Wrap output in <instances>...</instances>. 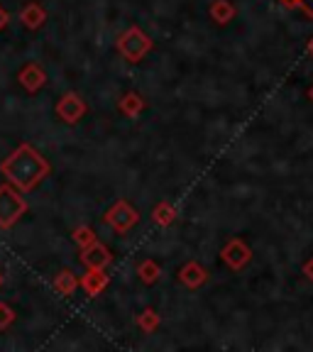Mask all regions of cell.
Returning a JSON list of instances; mask_svg holds the SVG:
<instances>
[{
	"label": "cell",
	"instance_id": "obj_17",
	"mask_svg": "<svg viewBox=\"0 0 313 352\" xmlns=\"http://www.w3.org/2000/svg\"><path fill=\"white\" fill-rule=\"evenodd\" d=\"M160 323H162V318L154 308H144L142 314L138 316V328L144 330V333H154V330L160 328Z\"/></svg>",
	"mask_w": 313,
	"mask_h": 352
},
{
	"label": "cell",
	"instance_id": "obj_23",
	"mask_svg": "<svg viewBox=\"0 0 313 352\" xmlns=\"http://www.w3.org/2000/svg\"><path fill=\"white\" fill-rule=\"evenodd\" d=\"M296 3L299 0H281V6L284 8H296Z\"/></svg>",
	"mask_w": 313,
	"mask_h": 352
},
{
	"label": "cell",
	"instance_id": "obj_5",
	"mask_svg": "<svg viewBox=\"0 0 313 352\" xmlns=\"http://www.w3.org/2000/svg\"><path fill=\"white\" fill-rule=\"evenodd\" d=\"M220 259H223L233 272H240V270H245L250 264V259H252V250H250V245L245 240L233 237V240H228L226 245H223V250H220Z\"/></svg>",
	"mask_w": 313,
	"mask_h": 352
},
{
	"label": "cell",
	"instance_id": "obj_12",
	"mask_svg": "<svg viewBox=\"0 0 313 352\" xmlns=\"http://www.w3.org/2000/svg\"><path fill=\"white\" fill-rule=\"evenodd\" d=\"M208 15H211V20H213L215 25H228V22L235 20L237 10H235V6H233L230 0H213V3H211V8H208Z\"/></svg>",
	"mask_w": 313,
	"mask_h": 352
},
{
	"label": "cell",
	"instance_id": "obj_2",
	"mask_svg": "<svg viewBox=\"0 0 313 352\" xmlns=\"http://www.w3.org/2000/svg\"><path fill=\"white\" fill-rule=\"evenodd\" d=\"M28 213V201L12 184H0V228L10 230L22 215Z\"/></svg>",
	"mask_w": 313,
	"mask_h": 352
},
{
	"label": "cell",
	"instance_id": "obj_24",
	"mask_svg": "<svg viewBox=\"0 0 313 352\" xmlns=\"http://www.w3.org/2000/svg\"><path fill=\"white\" fill-rule=\"evenodd\" d=\"M306 52H308V54H311V56H313V37H311V39H308V44H306Z\"/></svg>",
	"mask_w": 313,
	"mask_h": 352
},
{
	"label": "cell",
	"instance_id": "obj_4",
	"mask_svg": "<svg viewBox=\"0 0 313 352\" xmlns=\"http://www.w3.org/2000/svg\"><path fill=\"white\" fill-rule=\"evenodd\" d=\"M103 220H105V226H110L113 230L122 235V232L132 230V228L138 226V223H140V213H138V208H135V206L127 204L125 198H118L116 204L105 210Z\"/></svg>",
	"mask_w": 313,
	"mask_h": 352
},
{
	"label": "cell",
	"instance_id": "obj_21",
	"mask_svg": "<svg viewBox=\"0 0 313 352\" xmlns=\"http://www.w3.org/2000/svg\"><path fill=\"white\" fill-rule=\"evenodd\" d=\"M8 25H10V12H8L6 8L0 6V32H3V30H6Z\"/></svg>",
	"mask_w": 313,
	"mask_h": 352
},
{
	"label": "cell",
	"instance_id": "obj_9",
	"mask_svg": "<svg viewBox=\"0 0 313 352\" xmlns=\"http://www.w3.org/2000/svg\"><path fill=\"white\" fill-rule=\"evenodd\" d=\"M110 284V276L105 274V270H86V274L78 279V286H81L86 296L96 298L105 292V286Z\"/></svg>",
	"mask_w": 313,
	"mask_h": 352
},
{
	"label": "cell",
	"instance_id": "obj_26",
	"mask_svg": "<svg viewBox=\"0 0 313 352\" xmlns=\"http://www.w3.org/2000/svg\"><path fill=\"white\" fill-rule=\"evenodd\" d=\"M0 286H3V274H0Z\"/></svg>",
	"mask_w": 313,
	"mask_h": 352
},
{
	"label": "cell",
	"instance_id": "obj_13",
	"mask_svg": "<svg viewBox=\"0 0 313 352\" xmlns=\"http://www.w3.org/2000/svg\"><path fill=\"white\" fill-rule=\"evenodd\" d=\"M144 105H147V100H144L140 94H135V91H130V94H125L120 100H118V110L127 118H138L144 110Z\"/></svg>",
	"mask_w": 313,
	"mask_h": 352
},
{
	"label": "cell",
	"instance_id": "obj_16",
	"mask_svg": "<svg viewBox=\"0 0 313 352\" xmlns=\"http://www.w3.org/2000/svg\"><path fill=\"white\" fill-rule=\"evenodd\" d=\"M138 276H140V281H142V284H147V286L157 284V281H160V276H162L160 264L154 262V259H144V262L138 264Z\"/></svg>",
	"mask_w": 313,
	"mask_h": 352
},
{
	"label": "cell",
	"instance_id": "obj_8",
	"mask_svg": "<svg viewBox=\"0 0 313 352\" xmlns=\"http://www.w3.org/2000/svg\"><path fill=\"white\" fill-rule=\"evenodd\" d=\"M17 81H20V86L25 88L28 94H37V91L44 88V83H47V74H44V69L37 61H30V64L22 66V72L17 74Z\"/></svg>",
	"mask_w": 313,
	"mask_h": 352
},
{
	"label": "cell",
	"instance_id": "obj_22",
	"mask_svg": "<svg viewBox=\"0 0 313 352\" xmlns=\"http://www.w3.org/2000/svg\"><path fill=\"white\" fill-rule=\"evenodd\" d=\"M303 276H308L313 281V257L308 262H303Z\"/></svg>",
	"mask_w": 313,
	"mask_h": 352
},
{
	"label": "cell",
	"instance_id": "obj_25",
	"mask_svg": "<svg viewBox=\"0 0 313 352\" xmlns=\"http://www.w3.org/2000/svg\"><path fill=\"white\" fill-rule=\"evenodd\" d=\"M308 98H311V100H313V86H311V91H308Z\"/></svg>",
	"mask_w": 313,
	"mask_h": 352
},
{
	"label": "cell",
	"instance_id": "obj_18",
	"mask_svg": "<svg viewBox=\"0 0 313 352\" xmlns=\"http://www.w3.org/2000/svg\"><path fill=\"white\" fill-rule=\"evenodd\" d=\"M72 237H74V242H76L78 248H88V245H94L96 242V230L94 228H88V226H78L76 230L72 232Z\"/></svg>",
	"mask_w": 313,
	"mask_h": 352
},
{
	"label": "cell",
	"instance_id": "obj_19",
	"mask_svg": "<svg viewBox=\"0 0 313 352\" xmlns=\"http://www.w3.org/2000/svg\"><path fill=\"white\" fill-rule=\"evenodd\" d=\"M12 323H15V311L8 303L0 301V330H8Z\"/></svg>",
	"mask_w": 313,
	"mask_h": 352
},
{
	"label": "cell",
	"instance_id": "obj_6",
	"mask_svg": "<svg viewBox=\"0 0 313 352\" xmlns=\"http://www.w3.org/2000/svg\"><path fill=\"white\" fill-rule=\"evenodd\" d=\"M83 113H86V103H83V98L78 94H64L59 98V103H56V116L64 122H69V125L81 120Z\"/></svg>",
	"mask_w": 313,
	"mask_h": 352
},
{
	"label": "cell",
	"instance_id": "obj_15",
	"mask_svg": "<svg viewBox=\"0 0 313 352\" xmlns=\"http://www.w3.org/2000/svg\"><path fill=\"white\" fill-rule=\"evenodd\" d=\"M152 218H154V223H157V226L169 228L171 223L176 220V206H174V204H169V201H162V204L154 206Z\"/></svg>",
	"mask_w": 313,
	"mask_h": 352
},
{
	"label": "cell",
	"instance_id": "obj_7",
	"mask_svg": "<svg viewBox=\"0 0 313 352\" xmlns=\"http://www.w3.org/2000/svg\"><path fill=\"white\" fill-rule=\"evenodd\" d=\"M81 264L86 267V270H105L110 264V259H113V254H110V250L105 248L103 242L96 240L94 245H88V248L81 250Z\"/></svg>",
	"mask_w": 313,
	"mask_h": 352
},
{
	"label": "cell",
	"instance_id": "obj_1",
	"mask_svg": "<svg viewBox=\"0 0 313 352\" xmlns=\"http://www.w3.org/2000/svg\"><path fill=\"white\" fill-rule=\"evenodd\" d=\"M0 174L6 176L8 184H12L17 191L30 193L52 174V166L32 144L22 142L10 157L0 162Z\"/></svg>",
	"mask_w": 313,
	"mask_h": 352
},
{
	"label": "cell",
	"instance_id": "obj_10",
	"mask_svg": "<svg viewBox=\"0 0 313 352\" xmlns=\"http://www.w3.org/2000/svg\"><path fill=\"white\" fill-rule=\"evenodd\" d=\"M179 281H182L186 289H201V286L208 281V272L198 262H186L182 270H179Z\"/></svg>",
	"mask_w": 313,
	"mask_h": 352
},
{
	"label": "cell",
	"instance_id": "obj_11",
	"mask_svg": "<svg viewBox=\"0 0 313 352\" xmlns=\"http://www.w3.org/2000/svg\"><path fill=\"white\" fill-rule=\"evenodd\" d=\"M20 22L28 30H39L47 22V10H44L39 3H28V6L20 10Z\"/></svg>",
	"mask_w": 313,
	"mask_h": 352
},
{
	"label": "cell",
	"instance_id": "obj_14",
	"mask_svg": "<svg viewBox=\"0 0 313 352\" xmlns=\"http://www.w3.org/2000/svg\"><path fill=\"white\" fill-rule=\"evenodd\" d=\"M76 289H78V276L72 270H61L54 276V292L61 294V296H72Z\"/></svg>",
	"mask_w": 313,
	"mask_h": 352
},
{
	"label": "cell",
	"instance_id": "obj_20",
	"mask_svg": "<svg viewBox=\"0 0 313 352\" xmlns=\"http://www.w3.org/2000/svg\"><path fill=\"white\" fill-rule=\"evenodd\" d=\"M296 8L303 12L306 17H313V0H299Z\"/></svg>",
	"mask_w": 313,
	"mask_h": 352
},
{
	"label": "cell",
	"instance_id": "obj_3",
	"mask_svg": "<svg viewBox=\"0 0 313 352\" xmlns=\"http://www.w3.org/2000/svg\"><path fill=\"white\" fill-rule=\"evenodd\" d=\"M116 44H118V52H120V56L125 61H130V64H138V61H142L154 47L152 39H149L140 28H135V25H132V28H127L125 32L118 37Z\"/></svg>",
	"mask_w": 313,
	"mask_h": 352
}]
</instances>
